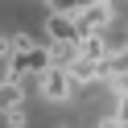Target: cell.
Wrapping results in <instances>:
<instances>
[{
    "label": "cell",
    "instance_id": "11",
    "mask_svg": "<svg viewBox=\"0 0 128 128\" xmlns=\"http://www.w3.org/2000/svg\"><path fill=\"white\" fill-rule=\"evenodd\" d=\"M99 128H124V124H120V120H112V116H103V120H99Z\"/></svg>",
    "mask_w": 128,
    "mask_h": 128
},
{
    "label": "cell",
    "instance_id": "7",
    "mask_svg": "<svg viewBox=\"0 0 128 128\" xmlns=\"http://www.w3.org/2000/svg\"><path fill=\"white\" fill-rule=\"evenodd\" d=\"M78 58H87V62H108V37H103V33L83 37V42H78Z\"/></svg>",
    "mask_w": 128,
    "mask_h": 128
},
{
    "label": "cell",
    "instance_id": "2",
    "mask_svg": "<svg viewBox=\"0 0 128 128\" xmlns=\"http://www.w3.org/2000/svg\"><path fill=\"white\" fill-rule=\"evenodd\" d=\"M46 37H50V46H78L83 42L78 21L70 17V4H50V12H46Z\"/></svg>",
    "mask_w": 128,
    "mask_h": 128
},
{
    "label": "cell",
    "instance_id": "5",
    "mask_svg": "<svg viewBox=\"0 0 128 128\" xmlns=\"http://www.w3.org/2000/svg\"><path fill=\"white\" fill-rule=\"evenodd\" d=\"M66 74H70V83L74 87H87V83H99V62H87V58H74L66 66Z\"/></svg>",
    "mask_w": 128,
    "mask_h": 128
},
{
    "label": "cell",
    "instance_id": "1",
    "mask_svg": "<svg viewBox=\"0 0 128 128\" xmlns=\"http://www.w3.org/2000/svg\"><path fill=\"white\" fill-rule=\"evenodd\" d=\"M46 70H50V46L37 42L33 50H12V58L4 62V83H21L25 87V74L42 78Z\"/></svg>",
    "mask_w": 128,
    "mask_h": 128
},
{
    "label": "cell",
    "instance_id": "12",
    "mask_svg": "<svg viewBox=\"0 0 128 128\" xmlns=\"http://www.w3.org/2000/svg\"><path fill=\"white\" fill-rule=\"evenodd\" d=\"M0 83H4V78H0Z\"/></svg>",
    "mask_w": 128,
    "mask_h": 128
},
{
    "label": "cell",
    "instance_id": "4",
    "mask_svg": "<svg viewBox=\"0 0 128 128\" xmlns=\"http://www.w3.org/2000/svg\"><path fill=\"white\" fill-rule=\"evenodd\" d=\"M37 95H42V99H50V103H66L70 95H74V83H70V74H66V70L50 66L42 78H37Z\"/></svg>",
    "mask_w": 128,
    "mask_h": 128
},
{
    "label": "cell",
    "instance_id": "6",
    "mask_svg": "<svg viewBox=\"0 0 128 128\" xmlns=\"http://www.w3.org/2000/svg\"><path fill=\"white\" fill-rule=\"evenodd\" d=\"M25 108V87L21 83H0V116Z\"/></svg>",
    "mask_w": 128,
    "mask_h": 128
},
{
    "label": "cell",
    "instance_id": "8",
    "mask_svg": "<svg viewBox=\"0 0 128 128\" xmlns=\"http://www.w3.org/2000/svg\"><path fill=\"white\" fill-rule=\"evenodd\" d=\"M108 116H112V120H120V124L128 128V83H124V87L116 91V108H112Z\"/></svg>",
    "mask_w": 128,
    "mask_h": 128
},
{
    "label": "cell",
    "instance_id": "3",
    "mask_svg": "<svg viewBox=\"0 0 128 128\" xmlns=\"http://www.w3.org/2000/svg\"><path fill=\"white\" fill-rule=\"evenodd\" d=\"M70 17L78 21V33L91 37V33H108L116 8H112V4H103V0H95V4H74V8H70Z\"/></svg>",
    "mask_w": 128,
    "mask_h": 128
},
{
    "label": "cell",
    "instance_id": "9",
    "mask_svg": "<svg viewBox=\"0 0 128 128\" xmlns=\"http://www.w3.org/2000/svg\"><path fill=\"white\" fill-rule=\"evenodd\" d=\"M4 124H8V128H25V124H29V112H25V108H21V112H8Z\"/></svg>",
    "mask_w": 128,
    "mask_h": 128
},
{
    "label": "cell",
    "instance_id": "10",
    "mask_svg": "<svg viewBox=\"0 0 128 128\" xmlns=\"http://www.w3.org/2000/svg\"><path fill=\"white\" fill-rule=\"evenodd\" d=\"M0 58H4V62L12 58V37H0Z\"/></svg>",
    "mask_w": 128,
    "mask_h": 128
}]
</instances>
